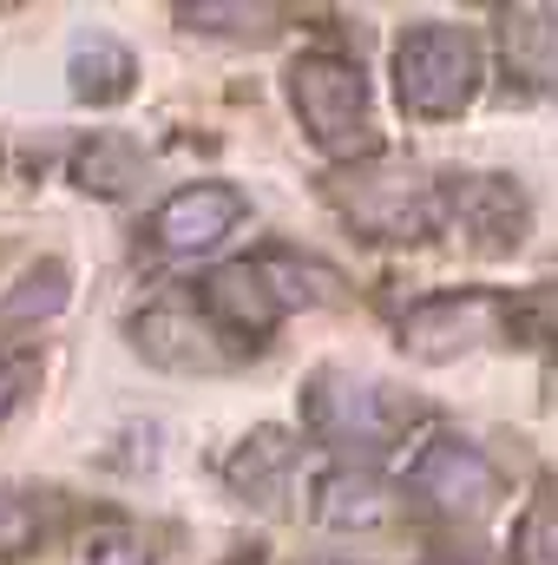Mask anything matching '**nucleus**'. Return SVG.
I'll list each match as a JSON object with an SVG mask.
<instances>
[{
	"mask_svg": "<svg viewBox=\"0 0 558 565\" xmlns=\"http://www.w3.org/2000/svg\"><path fill=\"white\" fill-rule=\"evenodd\" d=\"M33 533H40V513H33L13 487H0V559L26 553V546H33Z\"/></svg>",
	"mask_w": 558,
	"mask_h": 565,
	"instance_id": "obj_17",
	"label": "nucleus"
},
{
	"mask_svg": "<svg viewBox=\"0 0 558 565\" xmlns=\"http://www.w3.org/2000/svg\"><path fill=\"white\" fill-rule=\"evenodd\" d=\"M132 151L126 145H112V139H99V145H86V158H79V178H86V191H106V198H119L126 184H132Z\"/></svg>",
	"mask_w": 558,
	"mask_h": 565,
	"instance_id": "obj_15",
	"label": "nucleus"
},
{
	"mask_svg": "<svg viewBox=\"0 0 558 565\" xmlns=\"http://www.w3.org/2000/svg\"><path fill=\"white\" fill-rule=\"evenodd\" d=\"M395 93L415 119H453L473 106L480 93V46L447 26V20H420L415 33L395 46Z\"/></svg>",
	"mask_w": 558,
	"mask_h": 565,
	"instance_id": "obj_3",
	"label": "nucleus"
},
{
	"mask_svg": "<svg viewBox=\"0 0 558 565\" xmlns=\"http://www.w3.org/2000/svg\"><path fill=\"white\" fill-rule=\"evenodd\" d=\"M322 565H348V559H322Z\"/></svg>",
	"mask_w": 558,
	"mask_h": 565,
	"instance_id": "obj_21",
	"label": "nucleus"
},
{
	"mask_svg": "<svg viewBox=\"0 0 558 565\" xmlns=\"http://www.w3.org/2000/svg\"><path fill=\"white\" fill-rule=\"evenodd\" d=\"M408 487L433 513H447V520H486L500 507V493H506L500 467L473 440H460V434H440V440L420 447V460L408 467Z\"/></svg>",
	"mask_w": 558,
	"mask_h": 565,
	"instance_id": "obj_6",
	"label": "nucleus"
},
{
	"mask_svg": "<svg viewBox=\"0 0 558 565\" xmlns=\"http://www.w3.org/2000/svg\"><path fill=\"white\" fill-rule=\"evenodd\" d=\"M427 565H486L480 553H440V559H427Z\"/></svg>",
	"mask_w": 558,
	"mask_h": 565,
	"instance_id": "obj_20",
	"label": "nucleus"
},
{
	"mask_svg": "<svg viewBox=\"0 0 558 565\" xmlns=\"http://www.w3.org/2000/svg\"><path fill=\"white\" fill-rule=\"evenodd\" d=\"M289 106H296L302 132L322 145L329 158H355V151H368V139H375L368 79L342 53H302L289 66Z\"/></svg>",
	"mask_w": 558,
	"mask_h": 565,
	"instance_id": "obj_2",
	"label": "nucleus"
},
{
	"mask_svg": "<svg viewBox=\"0 0 558 565\" xmlns=\"http://www.w3.org/2000/svg\"><path fill=\"white\" fill-rule=\"evenodd\" d=\"M178 20H191V26H204V33H270V7H217V0H204V7H178Z\"/></svg>",
	"mask_w": 558,
	"mask_h": 565,
	"instance_id": "obj_16",
	"label": "nucleus"
},
{
	"mask_svg": "<svg viewBox=\"0 0 558 565\" xmlns=\"http://www.w3.org/2000/svg\"><path fill=\"white\" fill-rule=\"evenodd\" d=\"M329 198L375 244H420L447 224V178L401 164V158H368V164L342 171L329 184Z\"/></svg>",
	"mask_w": 558,
	"mask_h": 565,
	"instance_id": "obj_1",
	"label": "nucleus"
},
{
	"mask_svg": "<svg viewBox=\"0 0 558 565\" xmlns=\"http://www.w3.org/2000/svg\"><path fill=\"white\" fill-rule=\"evenodd\" d=\"M20 395H26V362H0V422L13 415Z\"/></svg>",
	"mask_w": 558,
	"mask_h": 565,
	"instance_id": "obj_18",
	"label": "nucleus"
},
{
	"mask_svg": "<svg viewBox=\"0 0 558 565\" xmlns=\"http://www.w3.org/2000/svg\"><path fill=\"white\" fill-rule=\"evenodd\" d=\"M66 309V264H40L13 282V296H0V322H20V316H53Z\"/></svg>",
	"mask_w": 558,
	"mask_h": 565,
	"instance_id": "obj_13",
	"label": "nucleus"
},
{
	"mask_svg": "<svg viewBox=\"0 0 558 565\" xmlns=\"http://www.w3.org/2000/svg\"><path fill=\"white\" fill-rule=\"evenodd\" d=\"M513 322V309L486 289H447V296H427L401 316V349L420 362H453V355H473L486 342H500V329Z\"/></svg>",
	"mask_w": 558,
	"mask_h": 565,
	"instance_id": "obj_5",
	"label": "nucleus"
},
{
	"mask_svg": "<svg viewBox=\"0 0 558 565\" xmlns=\"http://www.w3.org/2000/svg\"><path fill=\"white\" fill-rule=\"evenodd\" d=\"M86 565H144V553L132 546V540H99V546H93V559H86Z\"/></svg>",
	"mask_w": 558,
	"mask_h": 565,
	"instance_id": "obj_19",
	"label": "nucleus"
},
{
	"mask_svg": "<svg viewBox=\"0 0 558 565\" xmlns=\"http://www.w3.org/2000/svg\"><path fill=\"white\" fill-rule=\"evenodd\" d=\"M289 473H296V447H289L282 427H257V434H244V447H237L230 467H224V480H230L244 500L270 507V513H277L282 493H289Z\"/></svg>",
	"mask_w": 558,
	"mask_h": 565,
	"instance_id": "obj_12",
	"label": "nucleus"
},
{
	"mask_svg": "<svg viewBox=\"0 0 558 565\" xmlns=\"http://www.w3.org/2000/svg\"><path fill=\"white\" fill-rule=\"evenodd\" d=\"M395 507H388V487H382V473H368V467H329L322 480H315V520L329 526V533H368V526H382Z\"/></svg>",
	"mask_w": 558,
	"mask_h": 565,
	"instance_id": "obj_11",
	"label": "nucleus"
},
{
	"mask_svg": "<svg viewBox=\"0 0 558 565\" xmlns=\"http://www.w3.org/2000/svg\"><path fill=\"white\" fill-rule=\"evenodd\" d=\"M132 349H139L144 362H158V369H178V375H191V369H230L237 355L230 349H217V329L211 322H197V309L191 302H158V309H144L139 322H132Z\"/></svg>",
	"mask_w": 558,
	"mask_h": 565,
	"instance_id": "obj_8",
	"label": "nucleus"
},
{
	"mask_svg": "<svg viewBox=\"0 0 558 565\" xmlns=\"http://www.w3.org/2000/svg\"><path fill=\"white\" fill-rule=\"evenodd\" d=\"M66 79H73V99L79 106H119L132 93V79H139V60H132L126 40L86 26L73 40V53H66Z\"/></svg>",
	"mask_w": 558,
	"mask_h": 565,
	"instance_id": "obj_10",
	"label": "nucleus"
},
{
	"mask_svg": "<svg viewBox=\"0 0 558 565\" xmlns=\"http://www.w3.org/2000/svg\"><path fill=\"white\" fill-rule=\"evenodd\" d=\"M519 565H558V493L533 500L526 520H519Z\"/></svg>",
	"mask_w": 558,
	"mask_h": 565,
	"instance_id": "obj_14",
	"label": "nucleus"
},
{
	"mask_svg": "<svg viewBox=\"0 0 558 565\" xmlns=\"http://www.w3.org/2000/svg\"><path fill=\"white\" fill-rule=\"evenodd\" d=\"M244 191H230V184H184V191H171L158 211H151V244L164 250V257H204V250H217L237 224H244Z\"/></svg>",
	"mask_w": 558,
	"mask_h": 565,
	"instance_id": "obj_7",
	"label": "nucleus"
},
{
	"mask_svg": "<svg viewBox=\"0 0 558 565\" xmlns=\"http://www.w3.org/2000/svg\"><path fill=\"white\" fill-rule=\"evenodd\" d=\"M302 422L315 427L329 447H348V454H375L401 434V402L368 382V375H348V369H315L309 388H302Z\"/></svg>",
	"mask_w": 558,
	"mask_h": 565,
	"instance_id": "obj_4",
	"label": "nucleus"
},
{
	"mask_svg": "<svg viewBox=\"0 0 558 565\" xmlns=\"http://www.w3.org/2000/svg\"><path fill=\"white\" fill-rule=\"evenodd\" d=\"M197 302H204V316H211L224 335H244L250 349H257V335H270V322L282 316V302H277V289H270V277H264V264H230V270L204 277Z\"/></svg>",
	"mask_w": 558,
	"mask_h": 565,
	"instance_id": "obj_9",
	"label": "nucleus"
}]
</instances>
